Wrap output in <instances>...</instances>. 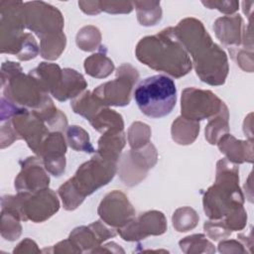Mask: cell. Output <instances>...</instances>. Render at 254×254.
<instances>
[{
  "label": "cell",
  "mask_w": 254,
  "mask_h": 254,
  "mask_svg": "<svg viewBox=\"0 0 254 254\" xmlns=\"http://www.w3.org/2000/svg\"><path fill=\"white\" fill-rule=\"evenodd\" d=\"M65 36L63 32L46 36L41 39L40 55L47 60H56L65 47Z\"/></svg>",
  "instance_id": "cell-29"
},
{
  "label": "cell",
  "mask_w": 254,
  "mask_h": 254,
  "mask_svg": "<svg viewBox=\"0 0 254 254\" xmlns=\"http://www.w3.org/2000/svg\"><path fill=\"white\" fill-rule=\"evenodd\" d=\"M98 214L106 224L120 228L135 217V209L128 197L122 191L115 190L101 200Z\"/></svg>",
  "instance_id": "cell-14"
},
{
  "label": "cell",
  "mask_w": 254,
  "mask_h": 254,
  "mask_svg": "<svg viewBox=\"0 0 254 254\" xmlns=\"http://www.w3.org/2000/svg\"><path fill=\"white\" fill-rule=\"evenodd\" d=\"M101 35L97 28L93 26H85L81 28L76 35V44L79 49L90 52L99 47Z\"/></svg>",
  "instance_id": "cell-33"
},
{
  "label": "cell",
  "mask_w": 254,
  "mask_h": 254,
  "mask_svg": "<svg viewBox=\"0 0 254 254\" xmlns=\"http://www.w3.org/2000/svg\"><path fill=\"white\" fill-rule=\"evenodd\" d=\"M25 27L36 33L40 39L63 32L64 19L61 12L45 2L24 3Z\"/></svg>",
  "instance_id": "cell-9"
},
{
  "label": "cell",
  "mask_w": 254,
  "mask_h": 254,
  "mask_svg": "<svg viewBox=\"0 0 254 254\" xmlns=\"http://www.w3.org/2000/svg\"><path fill=\"white\" fill-rule=\"evenodd\" d=\"M238 172V168L226 159L217 162L215 183L203 196V209L210 219H221L243 206Z\"/></svg>",
  "instance_id": "cell-4"
},
{
  "label": "cell",
  "mask_w": 254,
  "mask_h": 254,
  "mask_svg": "<svg viewBox=\"0 0 254 254\" xmlns=\"http://www.w3.org/2000/svg\"><path fill=\"white\" fill-rule=\"evenodd\" d=\"M167 230V220L161 211L152 210L134 217L118 233L126 241H138L150 235H161Z\"/></svg>",
  "instance_id": "cell-13"
},
{
  "label": "cell",
  "mask_w": 254,
  "mask_h": 254,
  "mask_svg": "<svg viewBox=\"0 0 254 254\" xmlns=\"http://www.w3.org/2000/svg\"><path fill=\"white\" fill-rule=\"evenodd\" d=\"M19 136L13 128L11 120L8 119L6 122H2L1 125V148H5L11 145L15 140H19Z\"/></svg>",
  "instance_id": "cell-39"
},
{
  "label": "cell",
  "mask_w": 254,
  "mask_h": 254,
  "mask_svg": "<svg viewBox=\"0 0 254 254\" xmlns=\"http://www.w3.org/2000/svg\"><path fill=\"white\" fill-rule=\"evenodd\" d=\"M158 154L155 146L148 143L142 148L131 149L124 154L119 163V177L129 187L139 184L145 179L149 169L157 163Z\"/></svg>",
  "instance_id": "cell-10"
},
{
  "label": "cell",
  "mask_w": 254,
  "mask_h": 254,
  "mask_svg": "<svg viewBox=\"0 0 254 254\" xmlns=\"http://www.w3.org/2000/svg\"><path fill=\"white\" fill-rule=\"evenodd\" d=\"M174 32L190 54L197 76L210 85L223 84L228 73L226 54L212 42L202 23L194 18H186L174 28Z\"/></svg>",
  "instance_id": "cell-1"
},
{
  "label": "cell",
  "mask_w": 254,
  "mask_h": 254,
  "mask_svg": "<svg viewBox=\"0 0 254 254\" xmlns=\"http://www.w3.org/2000/svg\"><path fill=\"white\" fill-rule=\"evenodd\" d=\"M23 192L21 220L42 222L51 217L60 208V201L56 192L48 188L36 192Z\"/></svg>",
  "instance_id": "cell-12"
},
{
  "label": "cell",
  "mask_w": 254,
  "mask_h": 254,
  "mask_svg": "<svg viewBox=\"0 0 254 254\" xmlns=\"http://www.w3.org/2000/svg\"><path fill=\"white\" fill-rule=\"evenodd\" d=\"M125 142L123 131H107L98 140L97 154L103 158L118 162Z\"/></svg>",
  "instance_id": "cell-22"
},
{
  "label": "cell",
  "mask_w": 254,
  "mask_h": 254,
  "mask_svg": "<svg viewBox=\"0 0 254 254\" xmlns=\"http://www.w3.org/2000/svg\"><path fill=\"white\" fill-rule=\"evenodd\" d=\"M84 68L87 74L96 78H103L113 71L114 64L105 54L97 53L84 61Z\"/></svg>",
  "instance_id": "cell-26"
},
{
  "label": "cell",
  "mask_w": 254,
  "mask_h": 254,
  "mask_svg": "<svg viewBox=\"0 0 254 254\" xmlns=\"http://www.w3.org/2000/svg\"><path fill=\"white\" fill-rule=\"evenodd\" d=\"M117 171V162L101 157L97 153L83 163L74 176L62 185L59 194L66 210L75 209L86 195L107 185Z\"/></svg>",
  "instance_id": "cell-3"
},
{
  "label": "cell",
  "mask_w": 254,
  "mask_h": 254,
  "mask_svg": "<svg viewBox=\"0 0 254 254\" xmlns=\"http://www.w3.org/2000/svg\"><path fill=\"white\" fill-rule=\"evenodd\" d=\"M1 53L18 56L27 33H24V3L19 1H1Z\"/></svg>",
  "instance_id": "cell-7"
},
{
  "label": "cell",
  "mask_w": 254,
  "mask_h": 254,
  "mask_svg": "<svg viewBox=\"0 0 254 254\" xmlns=\"http://www.w3.org/2000/svg\"><path fill=\"white\" fill-rule=\"evenodd\" d=\"M89 123L95 130L101 133L107 131H123L124 128L122 116L105 105L95 113L89 120Z\"/></svg>",
  "instance_id": "cell-23"
},
{
  "label": "cell",
  "mask_w": 254,
  "mask_h": 254,
  "mask_svg": "<svg viewBox=\"0 0 254 254\" xmlns=\"http://www.w3.org/2000/svg\"><path fill=\"white\" fill-rule=\"evenodd\" d=\"M86 86L87 82L79 72L71 68H64L63 69L61 83L52 95L60 101H64L80 95V92L84 90Z\"/></svg>",
  "instance_id": "cell-21"
},
{
  "label": "cell",
  "mask_w": 254,
  "mask_h": 254,
  "mask_svg": "<svg viewBox=\"0 0 254 254\" xmlns=\"http://www.w3.org/2000/svg\"><path fill=\"white\" fill-rule=\"evenodd\" d=\"M218 148L230 162L241 164L244 162H253V144L252 140H236L231 134L226 133L217 142Z\"/></svg>",
  "instance_id": "cell-19"
},
{
  "label": "cell",
  "mask_w": 254,
  "mask_h": 254,
  "mask_svg": "<svg viewBox=\"0 0 254 254\" xmlns=\"http://www.w3.org/2000/svg\"><path fill=\"white\" fill-rule=\"evenodd\" d=\"M228 109L223 104L220 111L214 115L205 127V139L210 144H217L218 140L228 133Z\"/></svg>",
  "instance_id": "cell-25"
},
{
  "label": "cell",
  "mask_w": 254,
  "mask_h": 254,
  "mask_svg": "<svg viewBox=\"0 0 254 254\" xmlns=\"http://www.w3.org/2000/svg\"><path fill=\"white\" fill-rule=\"evenodd\" d=\"M101 11L107 13H130L133 10V3L125 1H99Z\"/></svg>",
  "instance_id": "cell-38"
},
{
  "label": "cell",
  "mask_w": 254,
  "mask_h": 254,
  "mask_svg": "<svg viewBox=\"0 0 254 254\" xmlns=\"http://www.w3.org/2000/svg\"><path fill=\"white\" fill-rule=\"evenodd\" d=\"M151 130L142 122H134L128 130V142L131 149H139L150 142Z\"/></svg>",
  "instance_id": "cell-34"
},
{
  "label": "cell",
  "mask_w": 254,
  "mask_h": 254,
  "mask_svg": "<svg viewBox=\"0 0 254 254\" xmlns=\"http://www.w3.org/2000/svg\"><path fill=\"white\" fill-rule=\"evenodd\" d=\"M223 104L224 102L210 90L189 87L182 93V116L198 122L216 115Z\"/></svg>",
  "instance_id": "cell-11"
},
{
  "label": "cell",
  "mask_w": 254,
  "mask_h": 254,
  "mask_svg": "<svg viewBox=\"0 0 254 254\" xmlns=\"http://www.w3.org/2000/svg\"><path fill=\"white\" fill-rule=\"evenodd\" d=\"M46 251H49V252H54V253H81V251L68 239L66 240H64L60 243H58L57 245H55L53 247L52 250H46ZM46 251H43V252H46Z\"/></svg>",
  "instance_id": "cell-41"
},
{
  "label": "cell",
  "mask_w": 254,
  "mask_h": 254,
  "mask_svg": "<svg viewBox=\"0 0 254 254\" xmlns=\"http://www.w3.org/2000/svg\"><path fill=\"white\" fill-rule=\"evenodd\" d=\"M19 221L20 219L14 215L5 211H1V235L6 240L14 241L21 235L22 226Z\"/></svg>",
  "instance_id": "cell-35"
},
{
  "label": "cell",
  "mask_w": 254,
  "mask_h": 254,
  "mask_svg": "<svg viewBox=\"0 0 254 254\" xmlns=\"http://www.w3.org/2000/svg\"><path fill=\"white\" fill-rule=\"evenodd\" d=\"M202 4L209 9H217L220 12L226 13V14H231L234 13L239 6V2L236 1H202Z\"/></svg>",
  "instance_id": "cell-40"
},
{
  "label": "cell",
  "mask_w": 254,
  "mask_h": 254,
  "mask_svg": "<svg viewBox=\"0 0 254 254\" xmlns=\"http://www.w3.org/2000/svg\"><path fill=\"white\" fill-rule=\"evenodd\" d=\"M10 120L19 138L24 139L36 154L45 138L49 135V129L45 122L29 109L14 115Z\"/></svg>",
  "instance_id": "cell-15"
},
{
  "label": "cell",
  "mask_w": 254,
  "mask_h": 254,
  "mask_svg": "<svg viewBox=\"0 0 254 254\" xmlns=\"http://www.w3.org/2000/svg\"><path fill=\"white\" fill-rule=\"evenodd\" d=\"M50 178L42 167L39 157H30L22 163V169L15 179V189L20 191L36 192L49 187Z\"/></svg>",
  "instance_id": "cell-17"
},
{
  "label": "cell",
  "mask_w": 254,
  "mask_h": 254,
  "mask_svg": "<svg viewBox=\"0 0 254 254\" xmlns=\"http://www.w3.org/2000/svg\"><path fill=\"white\" fill-rule=\"evenodd\" d=\"M135 53L144 64L175 77L186 75L192 67V63L173 27L141 39Z\"/></svg>",
  "instance_id": "cell-2"
},
{
  "label": "cell",
  "mask_w": 254,
  "mask_h": 254,
  "mask_svg": "<svg viewBox=\"0 0 254 254\" xmlns=\"http://www.w3.org/2000/svg\"><path fill=\"white\" fill-rule=\"evenodd\" d=\"M39 48L37 45V42L35 40V38L33 37L32 34L27 33L23 47L20 51V53L18 54L17 58L20 61H29L31 59H34L37 57V55L39 54Z\"/></svg>",
  "instance_id": "cell-37"
},
{
  "label": "cell",
  "mask_w": 254,
  "mask_h": 254,
  "mask_svg": "<svg viewBox=\"0 0 254 254\" xmlns=\"http://www.w3.org/2000/svg\"><path fill=\"white\" fill-rule=\"evenodd\" d=\"M116 231L107 228L100 220L91 223L88 226H80L74 228L69 234V240L81 251L91 252L93 248L108 238L114 237Z\"/></svg>",
  "instance_id": "cell-18"
},
{
  "label": "cell",
  "mask_w": 254,
  "mask_h": 254,
  "mask_svg": "<svg viewBox=\"0 0 254 254\" xmlns=\"http://www.w3.org/2000/svg\"><path fill=\"white\" fill-rule=\"evenodd\" d=\"M204 231L214 241L227 238L231 231L224 225L221 219H212L211 221H205L203 224Z\"/></svg>",
  "instance_id": "cell-36"
},
{
  "label": "cell",
  "mask_w": 254,
  "mask_h": 254,
  "mask_svg": "<svg viewBox=\"0 0 254 254\" xmlns=\"http://www.w3.org/2000/svg\"><path fill=\"white\" fill-rule=\"evenodd\" d=\"M138 77L137 69L129 64H124L117 68L116 78L100 84L93 90L92 95L105 106L128 105Z\"/></svg>",
  "instance_id": "cell-8"
},
{
  "label": "cell",
  "mask_w": 254,
  "mask_h": 254,
  "mask_svg": "<svg viewBox=\"0 0 254 254\" xmlns=\"http://www.w3.org/2000/svg\"><path fill=\"white\" fill-rule=\"evenodd\" d=\"M199 217L194 209L189 206L178 208L173 215V225L179 232H186L194 228Z\"/></svg>",
  "instance_id": "cell-31"
},
{
  "label": "cell",
  "mask_w": 254,
  "mask_h": 254,
  "mask_svg": "<svg viewBox=\"0 0 254 254\" xmlns=\"http://www.w3.org/2000/svg\"><path fill=\"white\" fill-rule=\"evenodd\" d=\"M73 111L81 116H83L86 120H90L95 113L104 106L101 102H99L91 92L85 91L80 94L78 97L73 99L70 103Z\"/></svg>",
  "instance_id": "cell-27"
},
{
  "label": "cell",
  "mask_w": 254,
  "mask_h": 254,
  "mask_svg": "<svg viewBox=\"0 0 254 254\" xmlns=\"http://www.w3.org/2000/svg\"><path fill=\"white\" fill-rule=\"evenodd\" d=\"M172 137L180 145L191 144L199 132V124L196 121L186 119L183 116L178 117L172 125Z\"/></svg>",
  "instance_id": "cell-24"
},
{
  "label": "cell",
  "mask_w": 254,
  "mask_h": 254,
  "mask_svg": "<svg viewBox=\"0 0 254 254\" xmlns=\"http://www.w3.org/2000/svg\"><path fill=\"white\" fill-rule=\"evenodd\" d=\"M242 244L235 241V240H225L219 243L218 245V250L219 252L223 253H229V252H246L242 248Z\"/></svg>",
  "instance_id": "cell-42"
},
{
  "label": "cell",
  "mask_w": 254,
  "mask_h": 254,
  "mask_svg": "<svg viewBox=\"0 0 254 254\" xmlns=\"http://www.w3.org/2000/svg\"><path fill=\"white\" fill-rule=\"evenodd\" d=\"M78 6L84 13L88 15H95L101 11L99 8V1H79Z\"/></svg>",
  "instance_id": "cell-44"
},
{
  "label": "cell",
  "mask_w": 254,
  "mask_h": 254,
  "mask_svg": "<svg viewBox=\"0 0 254 254\" xmlns=\"http://www.w3.org/2000/svg\"><path fill=\"white\" fill-rule=\"evenodd\" d=\"M133 5L136 7L138 21L143 26L156 25L162 18L160 2L135 1Z\"/></svg>",
  "instance_id": "cell-28"
},
{
  "label": "cell",
  "mask_w": 254,
  "mask_h": 254,
  "mask_svg": "<svg viewBox=\"0 0 254 254\" xmlns=\"http://www.w3.org/2000/svg\"><path fill=\"white\" fill-rule=\"evenodd\" d=\"M180 247L185 253H213L215 249L203 234H193L180 241Z\"/></svg>",
  "instance_id": "cell-32"
},
{
  "label": "cell",
  "mask_w": 254,
  "mask_h": 254,
  "mask_svg": "<svg viewBox=\"0 0 254 254\" xmlns=\"http://www.w3.org/2000/svg\"><path fill=\"white\" fill-rule=\"evenodd\" d=\"M1 85L5 98L20 107L31 108V111L39 110L52 102L42 83L33 75L22 73V70L1 78Z\"/></svg>",
  "instance_id": "cell-6"
},
{
  "label": "cell",
  "mask_w": 254,
  "mask_h": 254,
  "mask_svg": "<svg viewBox=\"0 0 254 254\" xmlns=\"http://www.w3.org/2000/svg\"><path fill=\"white\" fill-rule=\"evenodd\" d=\"M66 144L63 134L54 131L41 144L36 155L42 160L45 169L53 176L60 177L65 168Z\"/></svg>",
  "instance_id": "cell-16"
},
{
  "label": "cell",
  "mask_w": 254,
  "mask_h": 254,
  "mask_svg": "<svg viewBox=\"0 0 254 254\" xmlns=\"http://www.w3.org/2000/svg\"><path fill=\"white\" fill-rule=\"evenodd\" d=\"M134 99L143 114L162 118L171 113L177 101L175 81L163 74L142 79L134 89Z\"/></svg>",
  "instance_id": "cell-5"
},
{
  "label": "cell",
  "mask_w": 254,
  "mask_h": 254,
  "mask_svg": "<svg viewBox=\"0 0 254 254\" xmlns=\"http://www.w3.org/2000/svg\"><path fill=\"white\" fill-rule=\"evenodd\" d=\"M66 140L70 148L75 151L95 153V150L89 141L88 133L79 126L72 125L67 128Z\"/></svg>",
  "instance_id": "cell-30"
},
{
  "label": "cell",
  "mask_w": 254,
  "mask_h": 254,
  "mask_svg": "<svg viewBox=\"0 0 254 254\" xmlns=\"http://www.w3.org/2000/svg\"><path fill=\"white\" fill-rule=\"evenodd\" d=\"M242 18L240 15L224 16L217 19L213 29L216 37L226 46H238L242 41Z\"/></svg>",
  "instance_id": "cell-20"
},
{
  "label": "cell",
  "mask_w": 254,
  "mask_h": 254,
  "mask_svg": "<svg viewBox=\"0 0 254 254\" xmlns=\"http://www.w3.org/2000/svg\"><path fill=\"white\" fill-rule=\"evenodd\" d=\"M13 252L14 253H30V252L33 253V252H41V250L38 249L37 244L33 240L26 238L21 243L18 244L17 248H15Z\"/></svg>",
  "instance_id": "cell-43"
}]
</instances>
